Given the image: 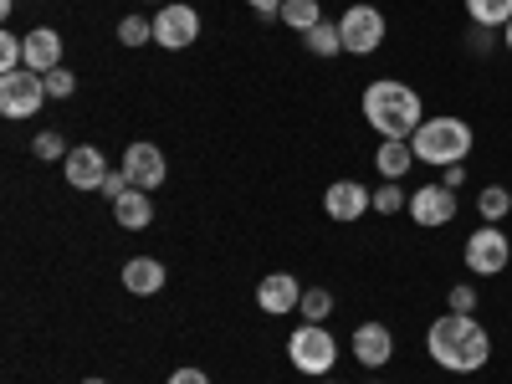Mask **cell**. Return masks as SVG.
Wrapping results in <instances>:
<instances>
[{"label":"cell","mask_w":512,"mask_h":384,"mask_svg":"<svg viewBox=\"0 0 512 384\" xmlns=\"http://www.w3.org/2000/svg\"><path fill=\"white\" fill-rule=\"evenodd\" d=\"M118 41H123V47H144V41H154V21L123 16V21H118Z\"/></svg>","instance_id":"cell-25"},{"label":"cell","mask_w":512,"mask_h":384,"mask_svg":"<svg viewBox=\"0 0 512 384\" xmlns=\"http://www.w3.org/2000/svg\"><path fill=\"white\" fill-rule=\"evenodd\" d=\"M123 175H128V185H134V190H149V195H154V190L164 185V175H169L164 149L149 144V139L128 144V149H123Z\"/></svg>","instance_id":"cell-9"},{"label":"cell","mask_w":512,"mask_h":384,"mask_svg":"<svg viewBox=\"0 0 512 384\" xmlns=\"http://www.w3.org/2000/svg\"><path fill=\"white\" fill-rule=\"evenodd\" d=\"M374 164H379V175H384V180H405L420 159H415L410 139H384V144H379V154H374Z\"/></svg>","instance_id":"cell-18"},{"label":"cell","mask_w":512,"mask_h":384,"mask_svg":"<svg viewBox=\"0 0 512 384\" xmlns=\"http://www.w3.org/2000/svg\"><path fill=\"white\" fill-rule=\"evenodd\" d=\"M26 67H31V72H52V67H62V31H52V26H31V31H26Z\"/></svg>","instance_id":"cell-15"},{"label":"cell","mask_w":512,"mask_h":384,"mask_svg":"<svg viewBox=\"0 0 512 384\" xmlns=\"http://www.w3.org/2000/svg\"><path fill=\"white\" fill-rule=\"evenodd\" d=\"M374 210H379V216H400V210H410V195L400 190V180H384L374 190Z\"/></svg>","instance_id":"cell-24"},{"label":"cell","mask_w":512,"mask_h":384,"mask_svg":"<svg viewBox=\"0 0 512 384\" xmlns=\"http://www.w3.org/2000/svg\"><path fill=\"white\" fill-rule=\"evenodd\" d=\"M410 149H415L420 164H436V169L466 164V154H472V123H466V118H451V113L425 118V123L415 128Z\"/></svg>","instance_id":"cell-3"},{"label":"cell","mask_w":512,"mask_h":384,"mask_svg":"<svg viewBox=\"0 0 512 384\" xmlns=\"http://www.w3.org/2000/svg\"><path fill=\"white\" fill-rule=\"evenodd\" d=\"M113 221H118L123 231H149V226H154V195H149V190L118 195V200H113Z\"/></svg>","instance_id":"cell-16"},{"label":"cell","mask_w":512,"mask_h":384,"mask_svg":"<svg viewBox=\"0 0 512 384\" xmlns=\"http://www.w3.org/2000/svg\"><path fill=\"white\" fill-rule=\"evenodd\" d=\"M195 36H200V11H195V6H180V0L159 6V16H154V41H159L164 52H185Z\"/></svg>","instance_id":"cell-8"},{"label":"cell","mask_w":512,"mask_h":384,"mask_svg":"<svg viewBox=\"0 0 512 384\" xmlns=\"http://www.w3.org/2000/svg\"><path fill=\"white\" fill-rule=\"evenodd\" d=\"M364 118L384 139H415V128L425 123V108H420V93L405 88L400 77H379L364 88Z\"/></svg>","instance_id":"cell-2"},{"label":"cell","mask_w":512,"mask_h":384,"mask_svg":"<svg viewBox=\"0 0 512 384\" xmlns=\"http://www.w3.org/2000/svg\"><path fill=\"white\" fill-rule=\"evenodd\" d=\"M47 103V77L31 72V67H16V72H0V113L6 118H31Z\"/></svg>","instance_id":"cell-5"},{"label":"cell","mask_w":512,"mask_h":384,"mask_svg":"<svg viewBox=\"0 0 512 384\" xmlns=\"http://www.w3.org/2000/svg\"><path fill=\"white\" fill-rule=\"evenodd\" d=\"M297 313H303L308 323H323L333 313V292L328 287H303V303H297Z\"/></svg>","instance_id":"cell-23"},{"label":"cell","mask_w":512,"mask_h":384,"mask_svg":"<svg viewBox=\"0 0 512 384\" xmlns=\"http://www.w3.org/2000/svg\"><path fill=\"white\" fill-rule=\"evenodd\" d=\"M502 47H507V52H512V21H507V26H502Z\"/></svg>","instance_id":"cell-34"},{"label":"cell","mask_w":512,"mask_h":384,"mask_svg":"<svg viewBox=\"0 0 512 384\" xmlns=\"http://www.w3.org/2000/svg\"><path fill=\"white\" fill-rule=\"evenodd\" d=\"M128 190H134V185H128V175H123V169H113V175L103 180V195H108V200H118V195H128Z\"/></svg>","instance_id":"cell-29"},{"label":"cell","mask_w":512,"mask_h":384,"mask_svg":"<svg viewBox=\"0 0 512 384\" xmlns=\"http://www.w3.org/2000/svg\"><path fill=\"white\" fill-rule=\"evenodd\" d=\"M338 31H344V52L349 57H369V52H379V41H384V16L374 6H349L344 16H338Z\"/></svg>","instance_id":"cell-7"},{"label":"cell","mask_w":512,"mask_h":384,"mask_svg":"<svg viewBox=\"0 0 512 384\" xmlns=\"http://www.w3.org/2000/svg\"><path fill=\"white\" fill-rule=\"evenodd\" d=\"M246 6H251L256 16H262V21H277V16H282V6H287V0H246Z\"/></svg>","instance_id":"cell-30"},{"label":"cell","mask_w":512,"mask_h":384,"mask_svg":"<svg viewBox=\"0 0 512 384\" xmlns=\"http://www.w3.org/2000/svg\"><path fill=\"white\" fill-rule=\"evenodd\" d=\"M354 359L369 364V369H384L395 359V333L384 328V323H359L354 328Z\"/></svg>","instance_id":"cell-14"},{"label":"cell","mask_w":512,"mask_h":384,"mask_svg":"<svg viewBox=\"0 0 512 384\" xmlns=\"http://www.w3.org/2000/svg\"><path fill=\"white\" fill-rule=\"evenodd\" d=\"M323 210H328V221H359L364 210H374V190H364L359 180H333L328 195H323Z\"/></svg>","instance_id":"cell-12"},{"label":"cell","mask_w":512,"mask_h":384,"mask_svg":"<svg viewBox=\"0 0 512 384\" xmlns=\"http://www.w3.org/2000/svg\"><path fill=\"white\" fill-rule=\"evenodd\" d=\"M123 287L134 297H154L164 287V262H154V256H134V262L123 267Z\"/></svg>","instance_id":"cell-17"},{"label":"cell","mask_w":512,"mask_h":384,"mask_svg":"<svg viewBox=\"0 0 512 384\" xmlns=\"http://www.w3.org/2000/svg\"><path fill=\"white\" fill-rule=\"evenodd\" d=\"M441 185H446V190H461V185H466V164H446V169H441Z\"/></svg>","instance_id":"cell-31"},{"label":"cell","mask_w":512,"mask_h":384,"mask_svg":"<svg viewBox=\"0 0 512 384\" xmlns=\"http://www.w3.org/2000/svg\"><path fill=\"white\" fill-rule=\"evenodd\" d=\"M169 384H210V374L205 369H175V374H169Z\"/></svg>","instance_id":"cell-33"},{"label":"cell","mask_w":512,"mask_h":384,"mask_svg":"<svg viewBox=\"0 0 512 384\" xmlns=\"http://www.w3.org/2000/svg\"><path fill=\"white\" fill-rule=\"evenodd\" d=\"M410 221L425 226V231L451 226V221H456V190H446V185H420V190L410 195Z\"/></svg>","instance_id":"cell-10"},{"label":"cell","mask_w":512,"mask_h":384,"mask_svg":"<svg viewBox=\"0 0 512 384\" xmlns=\"http://www.w3.org/2000/svg\"><path fill=\"white\" fill-rule=\"evenodd\" d=\"M466 47H472V52H482V57H487V52H492V31H487V26H477L472 36H466Z\"/></svg>","instance_id":"cell-32"},{"label":"cell","mask_w":512,"mask_h":384,"mask_svg":"<svg viewBox=\"0 0 512 384\" xmlns=\"http://www.w3.org/2000/svg\"><path fill=\"white\" fill-rule=\"evenodd\" d=\"M82 384H108V379H82Z\"/></svg>","instance_id":"cell-35"},{"label":"cell","mask_w":512,"mask_h":384,"mask_svg":"<svg viewBox=\"0 0 512 384\" xmlns=\"http://www.w3.org/2000/svg\"><path fill=\"white\" fill-rule=\"evenodd\" d=\"M313 384H338V379H313Z\"/></svg>","instance_id":"cell-36"},{"label":"cell","mask_w":512,"mask_h":384,"mask_svg":"<svg viewBox=\"0 0 512 384\" xmlns=\"http://www.w3.org/2000/svg\"><path fill=\"white\" fill-rule=\"evenodd\" d=\"M477 210H482V221L487 226H497L507 210H512V195H507V185H482V195H477Z\"/></svg>","instance_id":"cell-22"},{"label":"cell","mask_w":512,"mask_h":384,"mask_svg":"<svg viewBox=\"0 0 512 384\" xmlns=\"http://www.w3.org/2000/svg\"><path fill=\"white\" fill-rule=\"evenodd\" d=\"M62 169H67V185H72V190H103V180L113 175L98 144H77V149L62 159Z\"/></svg>","instance_id":"cell-11"},{"label":"cell","mask_w":512,"mask_h":384,"mask_svg":"<svg viewBox=\"0 0 512 384\" xmlns=\"http://www.w3.org/2000/svg\"><path fill=\"white\" fill-rule=\"evenodd\" d=\"M31 154H36V159H47V164H52V159H67L72 149H67V139L57 134V128H47V134H36V144H31Z\"/></svg>","instance_id":"cell-26"},{"label":"cell","mask_w":512,"mask_h":384,"mask_svg":"<svg viewBox=\"0 0 512 384\" xmlns=\"http://www.w3.org/2000/svg\"><path fill=\"white\" fill-rule=\"evenodd\" d=\"M41 77H47V98H72L77 93V77L67 67H52V72H41Z\"/></svg>","instance_id":"cell-27"},{"label":"cell","mask_w":512,"mask_h":384,"mask_svg":"<svg viewBox=\"0 0 512 384\" xmlns=\"http://www.w3.org/2000/svg\"><path fill=\"white\" fill-rule=\"evenodd\" d=\"M466 16H472V26H507L512 21V0H466Z\"/></svg>","instance_id":"cell-20"},{"label":"cell","mask_w":512,"mask_h":384,"mask_svg":"<svg viewBox=\"0 0 512 384\" xmlns=\"http://www.w3.org/2000/svg\"><path fill=\"white\" fill-rule=\"evenodd\" d=\"M425 354H431L446 374H477L492 359V338L472 313H446L425 333Z\"/></svg>","instance_id":"cell-1"},{"label":"cell","mask_w":512,"mask_h":384,"mask_svg":"<svg viewBox=\"0 0 512 384\" xmlns=\"http://www.w3.org/2000/svg\"><path fill=\"white\" fill-rule=\"evenodd\" d=\"M461 262H466V272H472V277H497V272H507V262H512V241H507L497 226H477L472 236H466Z\"/></svg>","instance_id":"cell-6"},{"label":"cell","mask_w":512,"mask_h":384,"mask_svg":"<svg viewBox=\"0 0 512 384\" xmlns=\"http://www.w3.org/2000/svg\"><path fill=\"white\" fill-rule=\"evenodd\" d=\"M297 303H303V287H297V277H287V272H272V277H262V287H256V308H262L267 318H287Z\"/></svg>","instance_id":"cell-13"},{"label":"cell","mask_w":512,"mask_h":384,"mask_svg":"<svg viewBox=\"0 0 512 384\" xmlns=\"http://www.w3.org/2000/svg\"><path fill=\"white\" fill-rule=\"evenodd\" d=\"M303 47L313 57H338L344 52V31H338V21H318L313 31H303Z\"/></svg>","instance_id":"cell-19"},{"label":"cell","mask_w":512,"mask_h":384,"mask_svg":"<svg viewBox=\"0 0 512 384\" xmlns=\"http://www.w3.org/2000/svg\"><path fill=\"white\" fill-rule=\"evenodd\" d=\"M451 313H477V287L472 282H456L451 287Z\"/></svg>","instance_id":"cell-28"},{"label":"cell","mask_w":512,"mask_h":384,"mask_svg":"<svg viewBox=\"0 0 512 384\" xmlns=\"http://www.w3.org/2000/svg\"><path fill=\"white\" fill-rule=\"evenodd\" d=\"M287 359H292V369H303L313 379H328V369L338 364V338L323 323H303L287 338Z\"/></svg>","instance_id":"cell-4"},{"label":"cell","mask_w":512,"mask_h":384,"mask_svg":"<svg viewBox=\"0 0 512 384\" xmlns=\"http://www.w3.org/2000/svg\"><path fill=\"white\" fill-rule=\"evenodd\" d=\"M318 21H323L318 0H287V6H282V26H292V31H313Z\"/></svg>","instance_id":"cell-21"}]
</instances>
